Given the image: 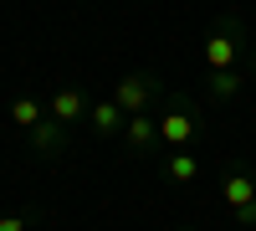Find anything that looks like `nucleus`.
<instances>
[{
    "mask_svg": "<svg viewBox=\"0 0 256 231\" xmlns=\"http://www.w3.org/2000/svg\"><path fill=\"white\" fill-rule=\"evenodd\" d=\"M220 200L230 205V216H236L241 226H256V175L246 170V164H226V175H220Z\"/></svg>",
    "mask_w": 256,
    "mask_h": 231,
    "instance_id": "nucleus-1",
    "label": "nucleus"
},
{
    "mask_svg": "<svg viewBox=\"0 0 256 231\" xmlns=\"http://www.w3.org/2000/svg\"><path fill=\"white\" fill-rule=\"evenodd\" d=\"M236 47H241V26L236 21H220L205 36V67L210 72H236Z\"/></svg>",
    "mask_w": 256,
    "mask_h": 231,
    "instance_id": "nucleus-2",
    "label": "nucleus"
},
{
    "mask_svg": "<svg viewBox=\"0 0 256 231\" xmlns=\"http://www.w3.org/2000/svg\"><path fill=\"white\" fill-rule=\"evenodd\" d=\"M154 123H159V144H164L169 154H174V149H190V139H195V129H200L195 113H190L184 103H169V108H164Z\"/></svg>",
    "mask_w": 256,
    "mask_h": 231,
    "instance_id": "nucleus-3",
    "label": "nucleus"
},
{
    "mask_svg": "<svg viewBox=\"0 0 256 231\" xmlns=\"http://www.w3.org/2000/svg\"><path fill=\"white\" fill-rule=\"evenodd\" d=\"M148 98H154V77H148V72H134V77L113 82V103H118V113H123V118L148 113Z\"/></svg>",
    "mask_w": 256,
    "mask_h": 231,
    "instance_id": "nucleus-4",
    "label": "nucleus"
},
{
    "mask_svg": "<svg viewBox=\"0 0 256 231\" xmlns=\"http://www.w3.org/2000/svg\"><path fill=\"white\" fill-rule=\"evenodd\" d=\"M88 108H92V103H88V93H82V88H56L52 103H46V118L62 123V129H72V123L88 118Z\"/></svg>",
    "mask_w": 256,
    "mask_h": 231,
    "instance_id": "nucleus-5",
    "label": "nucleus"
},
{
    "mask_svg": "<svg viewBox=\"0 0 256 231\" xmlns=\"http://www.w3.org/2000/svg\"><path fill=\"white\" fill-rule=\"evenodd\" d=\"M123 144H128V154H154V149H159V123L148 118V113L128 118V123H123Z\"/></svg>",
    "mask_w": 256,
    "mask_h": 231,
    "instance_id": "nucleus-6",
    "label": "nucleus"
},
{
    "mask_svg": "<svg viewBox=\"0 0 256 231\" xmlns=\"http://www.w3.org/2000/svg\"><path fill=\"white\" fill-rule=\"evenodd\" d=\"M159 175H164V185H195V175H200V159L190 154V149H174V154H164Z\"/></svg>",
    "mask_w": 256,
    "mask_h": 231,
    "instance_id": "nucleus-7",
    "label": "nucleus"
},
{
    "mask_svg": "<svg viewBox=\"0 0 256 231\" xmlns=\"http://www.w3.org/2000/svg\"><path fill=\"white\" fill-rule=\"evenodd\" d=\"M10 123L16 129H36V123H46V103L41 98H31V93H20V98H10Z\"/></svg>",
    "mask_w": 256,
    "mask_h": 231,
    "instance_id": "nucleus-8",
    "label": "nucleus"
},
{
    "mask_svg": "<svg viewBox=\"0 0 256 231\" xmlns=\"http://www.w3.org/2000/svg\"><path fill=\"white\" fill-rule=\"evenodd\" d=\"M31 149L36 154H62V149H67V129H62V123H36V129H31Z\"/></svg>",
    "mask_w": 256,
    "mask_h": 231,
    "instance_id": "nucleus-9",
    "label": "nucleus"
},
{
    "mask_svg": "<svg viewBox=\"0 0 256 231\" xmlns=\"http://www.w3.org/2000/svg\"><path fill=\"white\" fill-rule=\"evenodd\" d=\"M88 118H92V129L98 134H123V113H118V103L113 98H102V103H92V108H88Z\"/></svg>",
    "mask_w": 256,
    "mask_h": 231,
    "instance_id": "nucleus-10",
    "label": "nucleus"
},
{
    "mask_svg": "<svg viewBox=\"0 0 256 231\" xmlns=\"http://www.w3.org/2000/svg\"><path fill=\"white\" fill-rule=\"evenodd\" d=\"M241 88H246L241 72H210V98H216V103H230Z\"/></svg>",
    "mask_w": 256,
    "mask_h": 231,
    "instance_id": "nucleus-11",
    "label": "nucleus"
},
{
    "mask_svg": "<svg viewBox=\"0 0 256 231\" xmlns=\"http://www.w3.org/2000/svg\"><path fill=\"white\" fill-rule=\"evenodd\" d=\"M0 231H31L26 216H0Z\"/></svg>",
    "mask_w": 256,
    "mask_h": 231,
    "instance_id": "nucleus-12",
    "label": "nucleus"
},
{
    "mask_svg": "<svg viewBox=\"0 0 256 231\" xmlns=\"http://www.w3.org/2000/svg\"><path fill=\"white\" fill-rule=\"evenodd\" d=\"M251 72H256V47H251Z\"/></svg>",
    "mask_w": 256,
    "mask_h": 231,
    "instance_id": "nucleus-13",
    "label": "nucleus"
}]
</instances>
